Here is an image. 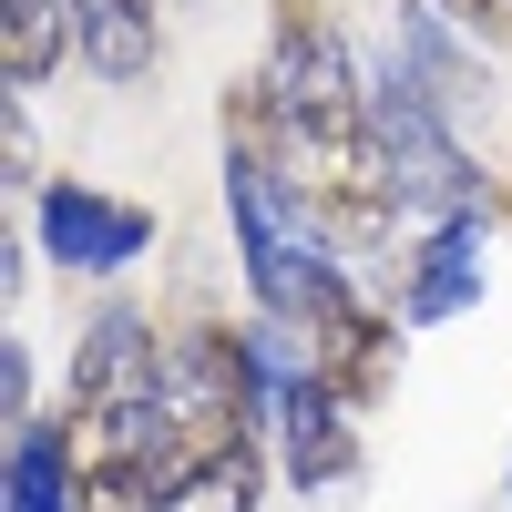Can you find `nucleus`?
Masks as SVG:
<instances>
[{"instance_id":"f03ea898","label":"nucleus","mask_w":512,"mask_h":512,"mask_svg":"<svg viewBox=\"0 0 512 512\" xmlns=\"http://www.w3.org/2000/svg\"><path fill=\"white\" fill-rule=\"evenodd\" d=\"M31 236H41V256H52L62 277H123V267L154 256V205L103 195L82 175H52L31 195Z\"/></svg>"},{"instance_id":"9d476101","label":"nucleus","mask_w":512,"mask_h":512,"mask_svg":"<svg viewBox=\"0 0 512 512\" xmlns=\"http://www.w3.org/2000/svg\"><path fill=\"white\" fill-rule=\"evenodd\" d=\"M72 52V0H0V62H11V93L52 82Z\"/></svg>"},{"instance_id":"7ed1b4c3","label":"nucleus","mask_w":512,"mask_h":512,"mask_svg":"<svg viewBox=\"0 0 512 512\" xmlns=\"http://www.w3.org/2000/svg\"><path fill=\"white\" fill-rule=\"evenodd\" d=\"M492 287V216H451V226H420L390 267V308L400 328H441L461 308H482Z\"/></svg>"},{"instance_id":"1a4fd4ad","label":"nucleus","mask_w":512,"mask_h":512,"mask_svg":"<svg viewBox=\"0 0 512 512\" xmlns=\"http://www.w3.org/2000/svg\"><path fill=\"white\" fill-rule=\"evenodd\" d=\"M256 502H267V441H216L154 492V512H256Z\"/></svg>"},{"instance_id":"6e6552de","label":"nucleus","mask_w":512,"mask_h":512,"mask_svg":"<svg viewBox=\"0 0 512 512\" xmlns=\"http://www.w3.org/2000/svg\"><path fill=\"white\" fill-rule=\"evenodd\" d=\"M0 512H82V461H72V420H21V431H11V472H0Z\"/></svg>"},{"instance_id":"0eeeda50","label":"nucleus","mask_w":512,"mask_h":512,"mask_svg":"<svg viewBox=\"0 0 512 512\" xmlns=\"http://www.w3.org/2000/svg\"><path fill=\"white\" fill-rule=\"evenodd\" d=\"M72 52L103 82H154L164 72V0H72Z\"/></svg>"},{"instance_id":"f257e3e1","label":"nucleus","mask_w":512,"mask_h":512,"mask_svg":"<svg viewBox=\"0 0 512 512\" xmlns=\"http://www.w3.org/2000/svg\"><path fill=\"white\" fill-rule=\"evenodd\" d=\"M226 226H236V267H246L256 318L318 338L328 318L359 308V267H349V246H338L328 205L297 195L256 144H226Z\"/></svg>"},{"instance_id":"f8f14e48","label":"nucleus","mask_w":512,"mask_h":512,"mask_svg":"<svg viewBox=\"0 0 512 512\" xmlns=\"http://www.w3.org/2000/svg\"><path fill=\"white\" fill-rule=\"evenodd\" d=\"M0 400H11V431L31 420V349L11 338V349H0Z\"/></svg>"},{"instance_id":"39448f33","label":"nucleus","mask_w":512,"mask_h":512,"mask_svg":"<svg viewBox=\"0 0 512 512\" xmlns=\"http://www.w3.org/2000/svg\"><path fill=\"white\" fill-rule=\"evenodd\" d=\"M277 472H287L297 492H338V482L359 472V410L338 400L318 369L277 400Z\"/></svg>"},{"instance_id":"9b49d317","label":"nucleus","mask_w":512,"mask_h":512,"mask_svg":"<svg viewBox=\"0 0 512 512\" xmlns=\"http://www.w3.org/2000/svg\"><path fill=\"white\" fill-rule=\"evenodd\" d=\"M441 11L472 31V41H512V0H441Z\"/></svg>"},{"instance_id":"20e7f679","label":"nucleus","mask_w":512,"mask_h":512,"mask_svg":"<svg viewBox=\"0 0 512 512\" xmlns=\"http://www.w3.org/2000/svg\"><path fill=\"white\" fill-rule=\"evenodd\" d=\"M390 62H400L420 93L461 123V134L492 113V62H482V41L461 31L441 0H390Z\"/></svg>"},{"instance_id":"423d86ee","label":"nucleus","mask_w":512,"mask_h":512,"mask_svg":"<svg viewBox=\"0 0 512 512\" xmlns=\"http://www.w3.org/2000/svg\"><path fill=\"white\" fill-rule=\"evenodd\" d=\"M308 349H318V379H328V390L349 400V410H369L379 390H390V369H400V308H369V297H359V308L328 318Z\"/></svg>"}]
</instances>
